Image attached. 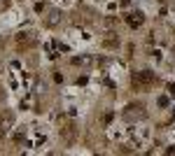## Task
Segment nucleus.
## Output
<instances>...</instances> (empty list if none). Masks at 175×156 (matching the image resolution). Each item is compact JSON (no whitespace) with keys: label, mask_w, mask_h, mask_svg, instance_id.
<instances>
[{"label":"nucleus","mask_w":175,"mask_h":156,"mask_svg":"<svg viewBox=\"0 0 175 156\" xmlns=\"http://www.w3.org/2000/svg\"><path fill=\"white\" fill-rule=\"evenodd\" d=\"M56 21H59V12L54 9V12H52V17H49V21H47V23H49V26H54Z\"/></svg>","instance_id":"obj_5"},{"label":"nucleus","mask_w":175,"mask_h":156,"mask_svg":"<svg viewBox=\"0 0 175 156\" xmlns=\"http://www.w3.org/2000/svg\"><path fill=\"white\" fill-rule=\"evenodd\" d=\"M173 56H175V47H173Z\"/></svg>","instance_id":"obj_6"},{"label":"nucleus","mask_w":175,"mask_h":156,"mask_svg":"<svg viewBox=\"0 0 175 156\" xmlns=\"http://www.w3.org/2000/svg\"><path fill=\"white\" fill-rule=\"evenodd\" d=\"M126 23H129L131 28H138L140 23H142V14H140V12L138 14H129V17H126Z\"/></svg>","instance_id":"obj_4"},{"label":"nucleus","mask_w":175,"mask_h":156,"mask_svg":"<svg viewBox=\"0 0 175 156\" xmlns=\"http://www.w3.org/2000/svg\"><path fill=\"white\" fill-rule=\"evenodd\" d=\"M61 138H65V142H72V138H75V126L72 123H68L65 128H61Z\"/></svg>","instance_id":"obj_3"},{"label":"nucleus","mask_w":175,"mask_h":156,"mask_svg":"<svg viewBox=\"0 0 175 156\" xmlns=\"http://www.w3.org/2000/svg\"><path fill=\"white\" fill-rule=\"evenodd\" d=\"M145 105H129V107H126V110H124V119H129V121H135V119H145Z\"/></svg>","instance_id":"obj_2"},{"label":"nucleus","mask_w":175,"mask_h":156,"mask_svg":"<svg viewBox=\"0 0 175 156\" xmlns=\"http://www.w3.org/2000/svg\"><path fill=\"white\" fill-rule=\"evenodd\" d=\"M133 86L135 89H149L157 84V77H154V72H149V70H142V72H133Z\"/></svg>","instance_id":"obj_1"}]
</instances>
